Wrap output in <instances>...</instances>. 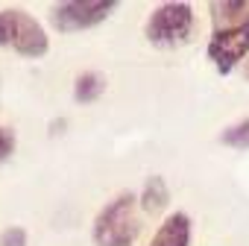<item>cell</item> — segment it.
<instances>
[{"label": "cell", "instance_id": "7", "mask_svg": "<svg viewBox=\"0 0 249 246\" xmlns=\"http://www.w3.org/2000/svg\"><path fill=\"white\" fill-rule=\"evenodd\" d=\"M138 205L147 214H161L170 205V188H167V182L161 176H150L144 182L141 193H138Z\"/></svg>", "mask_w": 249, "mask_h": 246}, {"label": "cell", "instance_id": "9", "mask_svg": "<svg viewBox=\"0 0 249 246\" xmlns=\"http://www.w3.org/2000/svg\"><path fill=\"white\" fill-rule=\"evenodd\" d=\"M220 144L231 147V150H249V117L231 123L220 132Z\"/></svg>", "mask_w": 249, "mask_h": 246}, {"label": "cell", "instance_id": "5", "mask_svg": "<svg viewBox=\"0 0 249 246\" xmlns=\"http://www.w3.org/2000/svg\"><path fill=\"white\" fill-rule=\"evenodd\" d=\"M117 9V0H65L50 9V24L59 33H82L103 24Z\"/></svg>", "mask_w": 249, "mask_h": 246}, {"label": "cell", "instance_id": "2", "mask_svg": "<svg viewBox=\"0 0 249 246\" xmlns=\"http://www.w3.org/2000/svg\"><path fill=\"white\" fill-rule=\"evenodd\" d=\"M141 231L138 223V196L132 191H123L111 196L91 223L94 246H132Z\"/></svg>", "mask_w": 249, "mask_h": 246}, {"label": "cell", "instance_id": "10", "mask_svg": "<svg viewBox=\"0 0 249 246\" xmlns=\"http://www.w3.org/2000/svg\"><path fill=\"white\" fill-rule=\"evenodd\" d=\"M15 147H18V135H15V129L0 126V164H3V161L15 153Z\"/></svg>", "mask_w": 249, "mask_h": 246}, {"label": "cell", "instance_id": "4", "mask_svg": "<svg viewBox=\"0 0 249 246\" xmlns=\"http://www.w3.org/2000/svg\"><path fill=\"white\" fill-rule=\"evenodd\" d=\"M194 33V6L182 0H170L153 9V15L144 24V38L153 47H179Z\"/></svg>", "mask_w": 249, "mask_h": 246}, {"label": "cell", "instance_id": "1", "mask_svg": "<svg viewBox=\"0 0 249 246\" xmlns=\"http://www.w3.org/2000/svg\"><path fill=\"white\" fill-rule=\"evenodd\" d=\"M211 12V38L208 59L217 73H231L249 56V0H214Z\"/></svg>", "mask_w": 249, "mask_h": 246}, {"label": "cell", "instance_id": "8", "mask_svg": "<svg viewBox=\"0 0 249 246\" xmlns=\"http://www.w3.org/2000/svg\"><path fill=\"white\" fill-rule=\"evenodd\" d=\"M106 91V76L97 73V70H85L73 79V100L76 103H97Z\"/></svg>", "mask_w": 249, "mask_h": 246}, {"label": "cell", "instance_id": "12", "mask_svg": "<svg viewBox=\"0 0 249 246\" xmlns=\"http://www.w3.org/2000/svg\"><path fill=\"white\" fill-rule=\"evenodd\" d=\"M246 79H249V62H246Z\"/></svg>", "mask_w": 249, "mask_h": 246}, {"label": "cell", "instance_id": "11", "mask_svg": "<svg viewBox=\"0 0 249 246\" xmlns=\"http://www.w3.org/2000/svg\"><path fill=\"white\" fill-rule=\"evenodd\" d=\"M0 246H27V228L24 226H9L0 231Z\"/></svg>", "mask_w": 249, "mask_h": 246}, {"label": "cell", "instance_id": "3", "mask_svg": "<svg viewBox=\"0 0 249 246\" xmlns=\"http://www.w3.org/2000/svg\"><path fill=\"white\" fill-rule=\"evenodd\" d=\"M0 47L18 53L21 59H44L50 50V35L30 12L0 9Z\"/></svg>", "mask_w": 249, "mask_h": 246}, {"label": "cell", "instance_id": "6", "mask_svg": "<svg viewBox=\"0 0 249 246\" xmlns=\"http://www.w3.org/2000/svg\"><path fill=\"white\" fill-rule=\"evenodd\" d=\"M191 231H194L191 217L185 211H173L161 220L150 246H191Z\"/></svg>", "mask_w": 249, "mask_h": 246}]
</instances>
